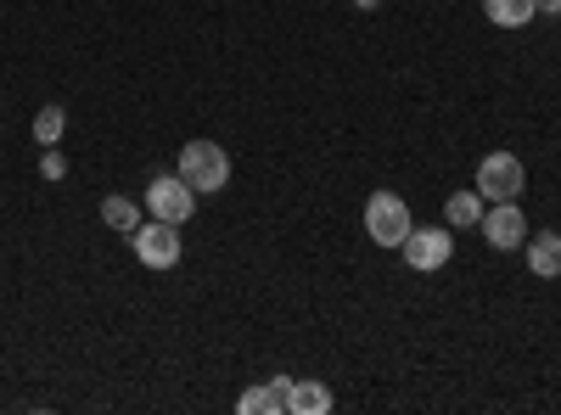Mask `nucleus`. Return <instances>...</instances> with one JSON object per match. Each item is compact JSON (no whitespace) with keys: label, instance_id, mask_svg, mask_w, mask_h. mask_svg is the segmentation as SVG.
<instances>
[{"label":"nucleus","instance_id":"f257e3e1","mask_svg":"<svg viewBox=\"0 0 561 415\" xmlns=\"http://www.w3.org/2000/svg\"><path fill=\"white\" fill-rule=\"evenodd\" d=\"M185 186H192L197 197H214L230 186V152L219 141H185L180 147V169H174Z\"/></svg>","mask_w":561,"mask_h":415},{"label":"nucleus","instance_id":"f03ea898","mask_svg":"<svg viewBox=\"0 0 561 415\" xmlns=\"http://www.w3.org/2000/svg\"><path fill=\"white\" fill-rule=\"evenodd\" d=\"M410 230H415V219H410V203L399 192H377L365 203V237H370V247H404Z\"/></svg>","mask_w":561,"mask_h":415},{"label":"nucleus","instance_id":"7ed1b4c3","mask_svg":"<svg viewBox=\"0 0 561 415\" xmlns=\"http://www.w3.org/2000/svg\"><path fill=\"white\" fill-rule=\"evenodd\" d=\"M129 247H135V258L147 264V269H174V264H180V253H185V242H180V224L152 219V214L129 230Z\"/></svg>","mask_w":561,"mask_h":415},{"label":"nucleus","instance_id":"20e7f679","mask_svg":"<svg viewBox=\"0 0 561 415\" xmlns=\"http://www.w3.org/2000/svg\"><path fill=\"white\" fill-rule=\"evenodd\" d=\"M523 186H528V169H523L517 152H489V158L478 163V192H483V203H517Z\"/></svg>","mask_w":561,"mask_h":415},{"label":"nucleus","instance_id":"39448f33","mask_svg":"<svg viewBox=\"0 0 561 415\" xmlns=\"http://www.w3.org/2000/svg\"><path fill=\"white\" fill-rule=\"evenodd\" d=\"M478 230H483V242H489L494 253H517V247L528 242V214H523L517 203H489L483 219H478Z\"/></svg>","mask_w":561,"mask_h":415},{"label":"nucleus","instance_id":"423d86ee","mask_svg":"<svg viewBox=\"0 0 561 415\" xmlns=\"http://www.w3.org/2000/svg\"><path fill=\"white\" fill-rule=\"evenodd\" d=\"M147 214L152 219H169V224H185L197 214V192L185 186L180 174H158L152 186H147Z\"/></svg>","mask_w":561,"mask_h":415},{"label":"nucleus","instance_id":"0eeeda50","mask_svg":"<svg viewBox=\"0 0 561 415\" xmlns=\"http://www.w3.org/2000/svg\"><path fill=\"white\" fill-rule=\"evenodd\" d=\"M399 253L410 258V269L433 275V269H444V264H449V253H455V230H449V224H427V230H410Z\"/></svg>","mask_w":561,"mask_h":415},{"label":"nucleus","instance_id":"6e6552de","mask_svg":"<svg viewBox=\"0 0 561 415\" xmlns=\"http://www.w3.org/2000/svg\"><path fill=\"white\" fill-rule=\"evenodd\" d=\"M523 247H528V269L539 275V281H556L561 275V237L556 230H539V237H528Z\"/></svg>","mask_w":561,"mask_h":415},{"label":"nucleus","instance_id":"1a4fd4ad","mask_svg":"<svg viewBox=\"0 0 561 415\" xmlns=\"http://www.w3.org/2000/svg\"><path fill=\"white\" fill-rule=\"evenodd\" d=\"M483 208H489V203H483L478 186H472V192H455V197L444 203V224H449V230H478Z\"/></svg>","mask_w":561,"mask_h":415},{"label":"nucleus","instance_id":"9d476101","mask_svg":"<svg viewBox=\"0 0 561 415\" xmlns=\"http://www.w3.org/2000/svg\"><path fill=\"white\" fill-rule=\"evenodd\" d=\"M483 18L494 28H528L539 18V7H534V0H483Z\"/></svg>","mask_w":561,"mask_h":415},{"label":"nucleus","instance_id":"9b49d317","mask_svg":"<svg viewBox=\"0 0 561 415\" xmlns=\"http://www.w3.org/2000/svg\"><path fill=\"white\" fill-rule=\"evenodd\" d=\"M287 410H293V415H325V410H332V388H325V382H309V377H293Z\"/></svg>","mask_w":561,"mask_h":415},{"label":"nucleus","instance_id":"f8f14e48","mask_svg":"<svg viewBox=\"0 0 561 415\" xmlns=\"http://www.w3.org/2000/svg\"><path fill=\"white\" fill-rule=\"evenodd\" d=\"M140 219H147V214H140V203H135V197H102V224H107V230H118V237H129V230H135Z\"/></svg>","mask_w":561,"mask_h":415},{"label":"nucleus","instance_id":"ddd939ff","mask_svg":"<svg viewBox=\"0 0 561 415\" xmlns=\"http://www.w3.org/2000/svg\"><path fill=\"white\" fill-rule=\"evenodd\" d=\"M62 135H68V107L51 102V107L34 113V141H39V147H62Z\"/></svg>","mask_w":561,"mask_h":415},{"label":"nucleus","instance_id":"4468645a","mask_svg":"<svg viewBox=\"0 0 561 415\" xmlns=\"http://www.w3.org/2000/svg\"><path fill=\"white\" fill-rule=\"evenodd\" d=\"M264 399H270V415H280V410H287V399H293V377H270L264 382Z\"/></svg>","mask_w":561,"mask_h":415},{"label":"nucleus","instance_id":"2eb2a0df","mask_svg":"<svg viewBox=\"0 0 561 415\" xmlns=\"http://www.w3.org/2000/svg\"><path fill=\"white\" fill-rule=\"evenodd\" d=\"M39 174H45V180H62V174H68V158H62L57 147H45V158H39Z\"/></svg>","mask_w":561,"mask_h":415},{"label":"nucleus","instance_id":"dca6fc26","mask_svg":"<svg viewBox=\"0 0 561 415\" xmlns=\"http://www.w3.org/2000/svg\"><path fill=\"white\" fill-rule=\"evenodd\" d=\"M539 7V18H561V0H534Z\"/></svg>","mask_w":561,"mask_h":415},{"label":"nucleus","instance_id":"f3484780","mask_svg":"<svg viewBox=\"0 0 561 415\" xmlns=\"http://www.w3.org/2000/svg\"><path fill=\"white\" fill-rule=\"evenodd\" d=\"M348 7H354V12H377V7H382V0H348Z\"/></svg>","mask_w":561,"mask_h":415}]
</instances>
